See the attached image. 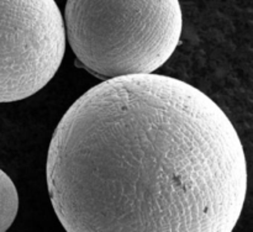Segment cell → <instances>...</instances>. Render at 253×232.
<instances>
[{"label":"cell","instance_id":"cell-1","mask_svg":"<svg viewBox=\"0 0 253 232\" xmlns=\"http://www.w3.org/2000/svg\"><path fill=\"white\" fill-rule=\"evenodd\" d=\"M46 178L68 232H231L247 162L212 99L143 73L105 79L72 104L52 136Z\"/></svg>","mask_w":253,"mask_h":232},{"label":"cell","instance_id":"cell-2","mask_svg":"<svg viewBox=\"0 0 253 232\" xmlns=\"http://www.w3.org/2000/svg\"><path fill=\"white\" fill-rule=\"evenodd\" d=\"M64 30L81 66L100 79L153 73L179 43V0H67Z\"/></svg>","mask_w":253,"mask_h":232},{"label":"cell","instance_id":"cell-3","mask_svg":"<svg viewBox=\"0 0 253 232\" xmlns=\"http://www.w3.org/2000/svg\"><path fill=\"white\" fill-rule=\"evenodd\" d=\"M64 51V21L54 0H0V103L44 88Z\"/></svg>","mask_w":253,"mask_h":232},{"label":"cell","instance_id":"cell-4","mask_svg":"<svg viewBox=\"0 0 253 232\" xmlns=\"http://www.w3.org/2000/svg\"><path fill=\"white\" fill-rule=\"evenodd\" d=\"M19 210V194L11 178L0 169V232L10 229Z\"/></svg>","mask_w":253,"mask_h":232}]
</instances>
